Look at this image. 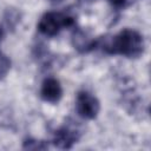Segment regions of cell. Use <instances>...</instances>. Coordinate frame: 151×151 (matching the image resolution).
I'll return each instance as SVG.
<instances>
[{
  "mask_svg": "<svg viewBox=\"0 0 151 151\" xmlns=\"http://www.w3.org/2000/svg\"><path fill=\"white\" fill-rule=\"evenodd\" d=\"M100 46L105 53L120 54L126 58H138L144 52V39L142 34L131 28H124L117 35L98 40L97 47Z\"/></svg>",
  "mask_w": 151,
  "mask_h": 151,
  "instance_id": "obj_1",
  "label": "cell"
},
{
  "mask_svg": "<svg viewBox=\"0 0 151 151\" xmlns=\"http://www.w3.org/2000/svg\"><path fill=\"white\" fill-rule=\"evenodd\" d=\"M74 25V19L63 12H47L45 13L38 24V29L40 33L47 37H53L58 34L63 28Z\"/></svg>",
  "mask_w": 151,
  "mask_h": 151,
  "instance_id": "obj_2",
  "label": "cell"
},
{
  "mask_svg": "<svg viewBox=\"0 0 151 151\" xmlns=\"http://www.w3.org/2000/svg\"><path fill=\"white\" fill-rule=\"evenodd\" d=\"M81 137V130L77 122H66L54 132L53 144L58 149H71Z\"/></svg>",
  "mask_w": 151,
  "mask_h": 151,
  "instance_id": "obj_3",
  "label": "cell"
},
{
  "mask_svg": "<svg viewBox=\"0 0 151 151\" xmlns=\"http://www.w3.org/2000/svg\"><path fill=\"white\" fill-rule=\"evenodd\" d=\"M76 111L85 119H94L100 111V103L90 92L80 91L76 99Z\"/></svg>",
  "mask_w": 151,
  "mask_h": 151,
  "instance_id": "obj_4",
  "label": "cell"
},
{
  "mask_svg": "<svg viewBox=\"0 0 151 151\" xmlns=\"http://www.w3.org/2000/svg\"><path fill=\"white\" fill-rule=\"evenodd\" d=\"M40 97L47 103H58L63 97V88L59 80L55 78H46L41 84Z\"/></svg>",
  "mask_w": 151,
  "mask_h": 151,
  "instance_id": "obj_5",
  "label": "cell"
},
{
  "mask_svg": "<svg viewBox=\"0 0 151 151\" xmlns=\"http://www.w3.org/2000/svg\"><path fill=\"white\" fill-rule=\"evenodd\" d=\"M71 40H72L73 47L80 53H88L92 50H94L98 45V40L92 39L81 28H76L73 31Z\"/></svg>",
  "mask_w": 151,
  "mask_h": 151,
  "instance_id": "obj_6",
  "label": "cell"
},
{
  "mask_svg": "<svg viewBox=\"0 0 151 151\" xmlns=\"http://www.w3.org/2000/svg\"><path fill=\"white\" fill-rule=\"evenodd\" d=\"M22 149H25V150H46V149H48V145L44 140L27 138V139H25V142L22 144Z\"/></svg>",
  "mask_w": 151,
  "mask_h": 151,
  "instance_id": "obj_7",
  "label": "cell"
},
{
  "mask_svg": "<svg viewBox=\"0 0 151 151\" xmlns=\"http://www.w3.org/2000/svg\"><path fill=\"white\" fill-rule=\"evenodd\" d=\"M5 21L8 27H14L20 21V14L14 8H8L5 14Z\"/></svg>",
  "mask_w": 151,
  "mask_h": 151,
  "instance_id": "obj_8",
  "label": "cell"
},
{
  "mask_svg": "<svg viewBox=\"0 0 151 151\" xmlns=\"http://www.w3.org/2000/svg\"><path fill=\"white\" fill-rule=\"evenodd\" d=\"M11 70V60L0 51V80H2Z\"/></svg>",
  "mask_w": 151,
  "mask_h": 151,
  "instance_id": "obj_9",
  "label": "cell"
},
{
  "mask_svg": "<svg viewBox=\"0 0 151 151\" xmlns=\"http://www.w3.org/2000/svg\"><path fill=\"white\" fill-rule=\"evenodd\" d=\"M137 0H110V4L117 9H124L131 5H133Z\"/></svg>",
  "mask_w": 151,
  "mask_h": 151,
  "instance_id": "obj_10",
  "label": "cell"
},
{
  "mask_svg": "<svg viewBox=\"0 0 151 151\" xmlns=\"http://www.w3.org/2000/svg\"><path fill=\"white\" fill-rule=\"evenodd\" d=\"M1 37H2V28L0 27V39H1Z\"/></svg>",
  "mask_w": 151,
  "mask_h": 151,
  "instance_id": "obj_11",
  "label": "cell"
}]
</instances>
